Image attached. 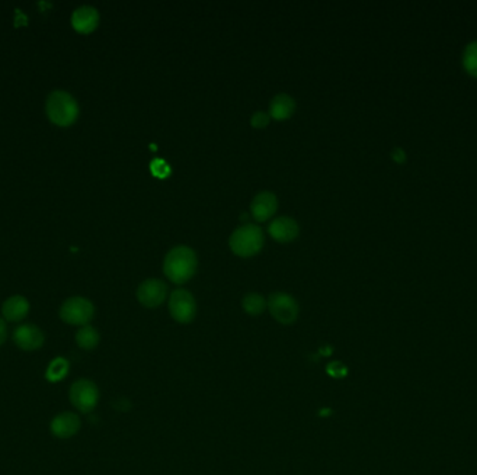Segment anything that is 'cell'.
<instances>
[{"mask_svg":"<svg viewBox=\"0 0 477 475\" xmlns=\"http://www.w3.org/2000/svg\"><path fill=\"white\" fill-rule=\"evenodd\" d=\"M197 271V255L187 245H177L167 254L164 261V272L167 277L176 283L183 284L190 280Z\"/></svg>","mask_w":477,"mask_h":475,"instance_id":"6da1fadb","label":"cell"},{"mask_svg":"<svg viewBox=\"0 0 477 475\" xmlns=\"http://www.w3.org/2000/svg\"><path fill=\"white\" fill-rule=\"evenodd\" d=\"M46 114L53 124L68 127L78 117V105L68 92L55 91L46 101Z\"/></svg>","mask_w":477,"mask_h":475,"instance_id":"7a4b0ae2","label":"cell"},{"mask_svg":"<svg viewBox=\"0 0 477 475\" xmlns=\"http://www.w3.org/2000/svg\"><path fill=\"white\" fill-rule=\"evenodd\" d=\"M264 244V235L260 226L246 223L238 228L229 238L232 251L238 257L256 255Z\"/></svg>","mask_w":477,"mask_h":475,"instance_id":"3957f363","label":"cell"},{"mask_svg":"<svg viewBox=\"0 0 477 475\" xmlns=\"http://www.w3.org/2000/svg\"><path fill=\"white\" fill-rule=\"evenodd\" d=\"M70 402L74 407L83 414H88L94 411L100 402V389L90 379H78L75 380L68 392Z\"/></svg>","mask_w":477,"mask_h":475,"instance_id":"277c9868","label":"cell"},{"mask_svg":"<svg viewBox=\"0 0 477 475\" xmlns=\"http://www.w3.org/2000/svg\"><path fill=\"white\" fill-rule=\"evenodd\" d=\"M95 314V306L84 297H71L66 300L59 311L61 319L73 326H85L91 322Z\"/></svg>","mask_w":477,"mask_h":475,"instance_id":"5b68a950","label":"cell"},{"mask_svg":"<svg viewBox=\"0 0 477 475\" xmlns=\"http://www.w3.org/2000/svg\"><path fill=\"white\" fill-rule=\"evenodd\" d=\"M169 314L179 324H190L197 314V303L194 296L184 289H176L169 296Z\"/></svg>","mask_w":477,"mask_h":475,"instance_id":"8992f818","label":"cell"},{"mask_svg":"<svg viewBox=\"0 0 477 475\" xmlns=\"http://www.w3.org/2000/svg\"><path fill=\"white\" fill-rule=\"evenodd\" d=\"M267 308L273 319L282 325H290L299 316V304L288 293H273L267 300Z\"/></svg>","mask_w":477,"mask_h":475,"instance_id":"52a82bcc","label":"cell"},{"mask_svg":"<svg viewBox=\"0 0 477 475\" xmlns=\"http://www.w3.org/2000/svg\"><path fill=\"white\" fill-rule=\"evenodd\" d=\"M168 296V286L159 279H147L137 289V300L147 308L161 306Z\"/></svg>","mask_w":477,"mask_h":475,"instance_id":"ba28073f","label":"cell"},{"mask_svg":"<svg viewBox=\"0 0 477 475\" xmlns=\"http://www.w3.org/2000/svg\"><path fill=\"white\" fill-rule=\"evenodd\" d=\"M13 340L23 351H36L45 343L43 332L33 324H24L14 329Z\"/></svg>","mask_w":477,"mask_h":475,"instance_id":"9c48e42d","label":"cell"},{"mask_svg":"<svg viewBox=\"0 0 477 475\" xmlns=\"http://www.w3.org/2000/svg\"><path fill=\"white\" fill-rule=\"evenodd\" d=\"M81 428V420L77 414L65 411L53 417L51 421V432L59 439H70L78 434Z\"/></svg>","mask_w":477,"mask_h":475,"instance_id":"30bf717a","label":"cell"},{"mask_svg":"<svg viewBox=\"0 0 477 475\" xmlns=\"http://www.w3.org/2000/svg\"><path fill=\"white\" fill-rule=\"evenodd\" d=\"M73 28L80 34L93 33L100 24V13L93 6H81L71 16Z\"/></svg>","mask_w":477,"mask_h":475,"instance_id":"8fae6325","label":"cell"},{"mask_svg":"<svg viewBox=\"0 0 477 475\" xmlns=\"http://www.w3.org/2000/svg\"><path fill=\"white\" fill-rule=\"evenodd\" d=\"M251 215L258 222L268 220L278 209V200L271 191L258 193L251 201Z\"/></svg>","mask_w":477,"mask_h":475,"instance_id":"7c38bea8","label":"cell"},{"mask_svg":"<svg viewBox=\"0 0 477 475\" xmlns=\"http://www.w3.org/2000/svg\"><path fill=\"white\" fill-rule=\"evenodd\" d=\"M268 232L275 240L281 242H288L299 236L300 229L295 219L288 218V216H281V218L273 219L270 223Z\"/></svg>","mask_w":477,"mask_h":475,"instance_id":"4fadbf2b","label":"cell"},{"mask_svg":"<svg viewBox=\"0 0 477 475\" xmlns=\"http://www.w3.org/2000/svg\"><path fill=\"white\" fill-rule=\"evenodd\" d=\"M28 311H30V303L23 296H13L7 299L1 306L3 318L9 322L23 321L28 315Z\"/></svg>","mask_w":477,"mask_h":475,"instance_id":"5bb4252c","label":"cell"},{"mask_svg":"<svg viewBox=\"0 0 477 475\" xmlns=\"http://www.w3.org/2000/svg\"><path fill=\"white\" fill-rule=\"evenodd\" d=\"M296 109L295 100L288 94H278L270 103V116L276 120H285L293 114Z\"/></svg>","mask_w":477,"mask_h":475,"instance_id":"9a60e30c","label":"cell"},{"mask_svg":"<svg viewBox=\"0 0 477 475\" xmlns=\"http://www.w3.org/2000/svg\"><path fill=\"white\" fill-rule=\"evenodd\" d=\"M101 341V335L100 332L91 326V325H85V326H81L77 333H75V343L77 346L81 348V350H85V351H91L94 348L98 347Z\"/></svg>","mask_w":477,"mask_h":475,"instance_id":"2e32d148","label":"cell"},{"mask_svg":"<svg viewBox=\"0 0 477 475\" xmlns=\"http://www.w3.org/2000/svg\"><path fill=\"white\" fill-rule=\"evenodd\" d=\"M241 306L248 315L257 316V315L263 314L264 309L267 308V300L258 293H248V294L244 296V299L241 301Z\"/></svg>","mask_w":477,"mask_h":475,"instance_id":"e0dca14e","label":"cell"},{"mask_svg":"<svg viewBox=\"0 0 477 475\" xmlns=\"http://www.w3.org/2000/svg\"><path fill=\"white\" fill-rule=\"evenodd\" d=\"M68 373V361L59 357V358H55L53 361H51L48 370H46V379L49 382H59L62 380Z\"/></svg>","mask_w":477,"mask_h":475,"instance_id":"ac0fdd59","label":"cell"},{"mask_svg":"<svg viewBox=\"0 0 477 475\" xmlns=\"http://www.w3.org/2000/svg\"><path fill=\"white\" fill-rule=\"evenodd\" d=\"M463 68L469 74L477 77V41L471 42L463 50Z\"/></svg>","mask_w":477,"mask_h":475,"instance_id":"d6986e66","label":"cell"},{"mask_svg":"<svg viewBox=\"0 0 477 475\" xmlns=\"http://www.w3.org/2000/svg\"><path fill=\"white\" fill-rule=\"evenodd\" d=\"M327 373H330L332 378H343L347 373V368L340 361H334L327 367Z\"/></svg>","mask_w":477,"mask_h":475,"instance_id":"ffe728a7","label":"cell"},{"mask_svg":"<svg viewBox=\"0 0 477 475\" xmlns=\"http://www.w3.org/2000/svg\"><path fill=\"white\" fill-rule=\"evenodd\" d=\"M270 114L266 113V112H256L251 117V124L254 127H266L268 123H270Z\"/></svg>","mask_w":477,"mask_h":475,"instance_id":"44dd1931","label":"cell"},{"mask_svg":"<svg viewBox=\"0 0 477 475\" xmlns=\"http://www.w3.org/2000/svg\"><path fill=\"white\" fill-rule=\"evenodd\" d=\"M392 159L397 161V162H404V161L407 159V155H405L404 149H401V148H395V149L392 151Z\"/></svg>","mask_w":477,"mask_h":475,"instance_id":"7402d4cb","label":"cell"},{"mask_svg":"<svg viewBox=\"0 0 477 475\" xmlns=\"http://www.w3.org/2000/svg\"><path fill=\"white\" fill-rule=\"evenodd\" d=\"M7 339V326L3 318H0V346Z\"/></svg>","mask_w":477,"mask_h":475,"instance_id":"603a6c76","label":"cell"},{"mask_svg":"<svg viewBox=\"0 0 477 475\" xmlns=\"http://www.w3.org/2000/svg\"><path fill=\"white\" fill-rule=\"evenodd\" d=\"M26 26L27 24V18H26V16L24 14H21V17H20V13H19V17L16 18V27H19V26Z\"/></svg>","mask_w":477,"mask_h":475,"instance_id":"cb8c5ba5","label":"cell"}]
</instances>
